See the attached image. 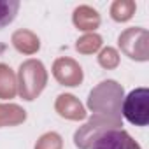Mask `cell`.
<instances>
[{"label":"cell","instance_id":"cell-1","mask_svg":"<svg viewBox=\"0 0 149 149\" xmlns=\"http://www.w3.org/2000/svg\"><path fill=\"white\" fill-rule=\"evenodd\" d=\"M123 116L135 126H147L149 123V90L137 88L130 91L123 102Z\"/></svg>","mask_w":149,"mask_h":149},{"label":"cell","instance_id":"cell-2","mask_svg":"<svg viewBox=\"0 0 149 149\" xmlns=\"http://www.w3.org/2000/svg\"><path fill=\"white\" fill-rule=\"evenodd\" d=\"M91 149H142L139 142L125 130H107L97 137Z\"/></svg>","mask_w":149,"mask_h":149},{"label":"cell","instance_id":"cell-3","mask_svg":"<svg viewBox=\"0 0 149 149\" xmlns=\"http://www.w3.org/2000/svg\"><path fill=\"white\" fill-rule=\"evenodd\" d=\"M19 9V2L14 0H6V2H0V28L7 26L9 23L14 21L16 14Z\"/></svg>","mask_w":149,"mask_h":149}]
</instances>
